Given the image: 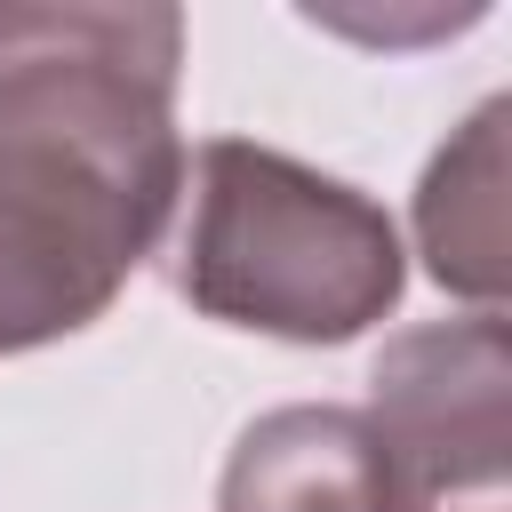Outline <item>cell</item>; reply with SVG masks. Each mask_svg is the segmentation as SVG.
I'll return each mask as SVG.
<instances>
[{
  "label": "cell",
  "instance_id": "6da1fadb",
  "mask_svg": "<svg viewBox=\"0 0 512 512\" xmlns=\"http://www.w3.org/2000/svg\"><path fill=\"white\" fill-rule=\"evenodd\" d=\"M176 8L0 0V352L80 336L184 200Z\"/></svg>",
  "mask_w": 512,
  "mask_h": 512
},
{
  "label": "cell",
  "instance_id": "7a4b0ae2",
  "mask_svg": "<svg viewBox=\"0 0 512 512\" xmlns=\"http://www.w3.org/2000/svg\"><path fill=\"white\" fill-rule=\"evenodd\" d=\"M184 184L192 216L176 240V288L192 312L280 344H352L400 304L408 248L360 184L248 136L184 152Z\"/></svg>",
  "mask_w": 512,
  "mask_h": 512
},
{
  "label": "cell",
  "instance_id": "3957f363",
  "mask_svg": "<svg viewBox=\"0 0 512 512\" xmlns=\"http://www.w3.org/2000/svg\"><path fill=\"white\" fill-rule=\"evenodd\" d=\"M504 400H512L504 312H464V320H432V328L392 336L376 352L360 416L376 424L408 496L432 512V504H464V496L504 488V448H512Z\"/></svg>",
  "mask_w": 512,
  "mask_h": 512
},
{
  "label": "cell",
  "instance_id": "277c9868",
  "mask_svg": "<svg viewBox=\"0 0 512 512\" xmlns=\"http://www.w3.org/2000/svg\"><path fill=\"white\" fill-rule=\"evenodd\" d=\"M216 512H424L360 408L296 400L232 440Z\"/></svg>",
  "mask_w": 512,
  "mask_h": 512
},
{
  "label": "cell",
  "instance_id": "5b68a950",
  "mask_svg": "<svg viewBox=\"0 0 512 512\" xmlns=\"http://www.w3.org/2000/svg\"><path fill=\"white\" fill-rule=\"evenodd\" d=\"M504 120L512 104L488 96L424 168L416 184V248L448 296L472 312L504 304Z\"/></svg>",
  "mask_w": 512,
  "mask_h": 512
}]
</instances>
